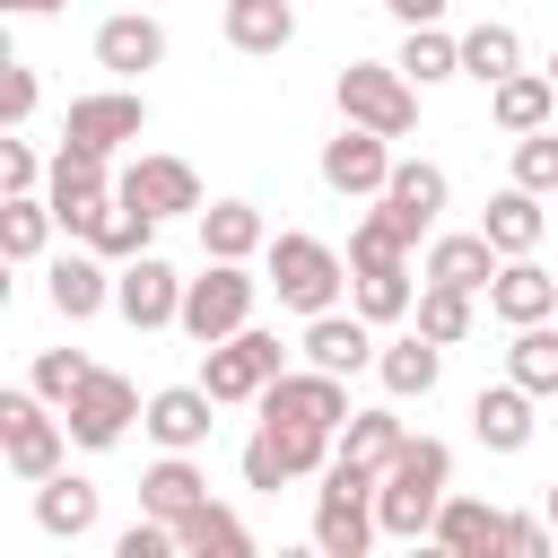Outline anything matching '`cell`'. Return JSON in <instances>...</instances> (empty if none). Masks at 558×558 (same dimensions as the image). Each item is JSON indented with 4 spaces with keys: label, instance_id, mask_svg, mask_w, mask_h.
I'll return each mask as SVG.
<instances>
[{
    "label": "cell",
    "instance_id": "obj_1",
    "mask_svg": "<svg viewBox=\"0 0 558 558\" xmlns=\"http://www.w3.org/2000/svg\"><path fill=\"white\" fill-rule=\"evenodd\" d=\"M445 497H453V445H445V436H410V445L384 462V480H375V523H384V541H427Z\"/></svg>",
    "mask_w": 558,
    "mask_h": 558
},
{
    "label": "cell",
    "instance_id": "obj_2",
    "mask_svg": "<svg viewBox=\"0 0 558 558\" xmlns=\"http://www.w3.org/2000/svg\"><path fill=\"white\" fill-rule=\"evenodd\" d=\"M375 480L384 471H366V462H340L331 453V471H323V488H314V549L323 558H366L375 549Z\"/></svg>",
    "mask_w": 558,
    "mask_h": 558
},
{
    "label": "cell",
    "instance_id": "obj_3",
    "mask_svg": "<svg viewBox=\"0 0 558 558\" xmlns=\"http://www.w3.org/2000/svg\"><path fill=\"white\" fill-rule=\"evenodd\" d=\"M262 262H270V288H279V305H288V314H331V305H340V288H349V262H340L323 235H305V227L270 235V244H262Z\"/></svg>",
    "mask_w": 558,
    "mask_h": 558
},
{
    "label": "cell",
    "instance_id": "obj_4",
    "mask_svg": "<svg viewBox=\"0 0 558 558\" xmlns=\"http://www.w3.org/2000/svg\"><path fill=\"white\" fill-rule=\"evenodd\" d=\"M331 453H340V436L331 427H296V418H262L253 427V445H244V488H296V480H323L331 471Z\"/></svg>",
    "mask_w": 558,
    "mask_h": 558
},
{
    "label": "cell",
    "instance_id": "obj_5",
    "mask_svg": "<svg viewBox=\"0 0 558 558\" xmlns=\"http://www.w3.org/2000/svg\"><path fill=\"white\" fill-rule=\"evenodd\" d=\"M331 96H340V122H366L384 140H410L418 131V78L401 61H349Z\"/></svg>",
    "mask_w": 558,
    "mask_h": 558
},
{
    "label": "cell",
    "instance_id": "obj_6",
    "mask_svg": "<svg viewBox=\"0 0 558 558\" xmlns=\"http://www.w3.org/2000/svg\"><path fill=\"white\" fill-rule=\"evenodd\" d=\"M61 445H70V418H52V401L35 392V384H17V392H0V462H9V480H52L61 471Z\"/></svg>",
    "mask_w": 558,
    "mask_h": 558
},
{
    "label": "cell",
    "instance_id": "obj_7",
    "mask_svg": "<svg viewBox=\"0 0 558 558\" xmlns=\"http://www.w3.org/2000/svg\"><path fill=\"white\" fill-rule=\"evenodd\" d=\"M253 296H262V279L244 262H201V279H183V314L174 323L209 349V340H235L253 323Z\"/></svg>",
    "mask_w": 558,
    "mask_h": 558
},
{
    "label": "cell",
    "instance_id": "obj_8",
    "mask_svg": "<svg viewBox=\"0 0 558 558\" xmlns=\"http://www.w3.org/2000/svg\"><path fill=\"white\" fill-rule=\"evenodd\" d=\"M105 157H113V148H87V140H61V148H52L44 201H52L61 235H87V227H96V209L113 201V166H105Z\"/></svg>",
    "mask_w": 558,
    "mask_h": 558
},
{
    "label": "cell",
    "instance_id": "obj_9",
    "mask_svg": "<svg viewBox=\"0 0 558 558\" xmlns=\"http://www.w3.org/2000/svg\"><path fill=\"white\" fill-rule=\"evenodd\" d=\"M270 375H288V349H279V331H262V323H244L235 340H209V349H201V384H209L218 401H262Z\"/></svg>",
    "mask_w": 558,
    "mask_h": 558
},
{
    "label": "cell",
    "instance_id": "obj_10",
    "mask_svg": "<svg viewBox=\"0 0 558 558\" xmlns=\"http://www.w3.org/2000/svg\"><path fill=\"white\" fill-rule=\"evenodd\" d=\"M253 410H262V418H296V427H331V436H340V418H349V375H331V366H288V375L262 384Z\"/></svg>",
    "mask_w": 558,
    "mask_h": 558
},
{
    "label": "cell",
    "instance_id": "obj_11",
    "mask_svg": "<svg viewBox=\"0 0 558 558\" xmlns=\"http://www.w3.org/2000/svg\"><path fill=\"white\" fill-rule=\"evenodd\" d=\"M140 410H148V401H140V384H131V375H113V366H96V375L70 392V410H61V418H70V445L105 453V445H122V427H131Z\"/></svg>",
    "mask_w": 558,
    "mask_h": 558
},
{
    "label": "cell",
    "instance_id": "obj_12",
    "mask_svg": "<svg viewBox=\"0 0 558 558\" xmlns=\"http://www.w3.org/2000/svg\"><path fill=\"white\" fill-rule=\"evenodd\" d=\"M113 314H122L131 331H166V323L183 314V279H174V262H157V253L113 262Z\"/></svg>",
    "mask_w": 558,
    "mask_h": 558
},
{
    "label": "cell",
    "instance_id": "obj_13",
    "mask_svg": "<svg viewBox=\"0 0 558 558\" xmlns=\"http://www.w3.org/2000/svg\"><path fill=\"white\" fill-rule=\"evenodd\" d=\"M323 183H331L340 201L384 192V183H392V140L366 131V122H340V140H323Z\"/></svg>",
    "mask_w": 558,
    "mask_h": 558
},
{
    "label": "cell",
    "instance_id": "obj_14",
    "mask_svg": "<svg viewBox=\"0 0 558 558\" xmlns=\"http://www.w3.org/2000/svg\"><path fill=\"white\" fill-rule=\"evenodd\" d=\"M113 192L140 201L148 218H201V174H192L183 157H131V166L113 174Z\"/></svg>",
    "mask_w": 558,
    "mask_h": 558
},
{
    "label": "cell",
    "instance_id": "obj_15",
    "mask_svg": "<svg viewBox=\"0 0 558 558\" xmlns=\"http://www.w3.org/2000/svg\"><path fill=\"white\" fill-rule=\"evenodd\" d=\"M148 131V96L140 87H96V96H70V122L61 140H87V148H122Z\"/></svg>",
    "mask_w": 558,
    "mask_h": 558
},
{
    "label": "cell",
    "instance_id": "obj_16",
    "mask_svg": "<svg viewBox=\"0 0 558 558\" xmlns=\"http://www.w3.org/2000/svg\"><path fill=\"white\" fill-rule=\"evenodd\" d=\"M209 410H218V392H209V384H166V392H148L140 427H148L166 453H201V445H209V427H218Z\"/></svg>",
    "mask_w": 558,
    "mask_h": 558
},
{
    "label": "cell",
    "instance_id": "obj_17",
    "mask_svg": "<svg viewBox=\"0 0 558 558\" xmlns=\"http://www.w3.org/2000/svg\"><path fill=\"white\" fill-rule=\"evenodd\" d=\"M44 296H52V314H61V323H87V314H105V305H113V262H105L96 244L61 253V262L44 270Z\"/></svg>",
    "mask_w": 558,
    "mask_h": 558
},
{
    "label": "cell",
    "instance_id": "obj_18",
    "mask_svg": "<svg viewBox=\"0 0 558 558\" xmlns=\"http://www.w3.org/2000/svg\"><path fill=\"white\" fill-rule=\"evenodd\" d=\"M296 349H305V366L357 375V366H375V349H384V340H375V323H366L357 305H349V314L331 305V314H305V340H296Z\"/></svg>",
    "mask_w": 558,
    "mask_h": 558
},
{
    "label": "cell",
    "instance_id": "obj_19",
    "mask_svg": "<svg viewBox=\"0 0 558 558\" xmlns=\"http://www.w3.org/2000/svg\"><path fill=\"white\" fill-rule=\"evenodd\" d=\"M392 218H401V235L418 244V235H436V218H445V166H427V157H392V183L375 192Z\"/></svg>",
    "mask_w": 558,
    "mask_h": 558
},
{
    "label": "cell",
    "instance_id": "obj_20",
    "mask_svg": "<svg viewBox=\"0 0 558 558\" xmlns=\"http://www.w3.org/2000/svg\"><path fill=\"white\" fill-rule=\"evenodd\" d=\"M488 314H497V323H549V314H558V279H549L532 253H506L497 279H488Z\"/></svg>",
    "mask_w": 558,
    "mask_h": 558
},
{
    "label": "cell",
    "instance_id": "obj_21",
    "mask_svg": "<svg viewBox=\"0 0 558 558\" xmlns=\"http://www.w3.org/2000/svg\"><path fill=\"white\" fill-rule=\"evenodd\" d=\"M532 401H541V392H523L514 375H506V384H480V401H471V436H480L488 453H523L532 427H541Z\"/></svg>",
    "mask_w": 558,
    "mask_h": 558
},
{
    "label": "cell",
    "instance_id": "obj_22",
    "mask_svg": "<svg viewBox=\"0 0 558 558\" xmlns=\"http://www.w3.org/2000/svg\"><path fill=\"white\" fill-rule=\"evenodd\" d=\"M166 61V26L157 17H140V9H113L105 26H96V70H113V78H140V70H157Z\"/></svg>",
    "mask_w": 558,
    "mask_h": 558
},
{
    "label": "cell",
    "instance_id": "obj_23",
    "mask_svg": "<svg viewBox=\"0 0 558 558\" xmlns=\"http://www.w3.org/2000/svg\"><path fill=\"white\" fill-rule=\"evenodd\" d=\"M549 113H558V78H549V70H506V78L488 87V122H497L506 140L549 131Z\"/></svg>",
    "mask_w": 558,
    "mask_h": 558
},
{
    "label": "cell",
    "instance_id": "obj_24",
    "mask_svg": "<svg viewBox=\"0 0 558 558\" xmlns=\"http://www.w3.org/2000/svg\"><path fill=\"white\" fill-rule=\"evenodd\" d=\"M375 375H384V392H392V401H427V392H436V375H445V340H427V331L410 323L401 340H384V349H375Z\"/></svg>",
    "mask_w": 558,
    "mask_h": 558
},
{
    "label": "cell",
    "instance_id": "obj_25",
    "mask_svg": "<svg viewBox=\"0 0 558 558\" xmlns=\"http://www.w3.org/2000/svg\"><path fill=\"white\" fill-rule=\"evenodd\" d=\"M497 244L471 227V235H427V262H418V279H445V288H471V296H488V279H497Z\"/></svg>",
    "mask_w": 558,
    "mask_h": 558
},
{
    "label": "cell",
    "instance_id": "obj_26",
    "mask_svg": "<svg viewBox=\"0 0 558 558\" xmlns=\"http://www.w3.org/2000/svg\"><path fill=\"white\" fill-rule=\"evenodd\" d=\"M427 541H436L445 558H488V549H506V514H497L488 497H445Z\"/></svg>",
    "mask_w": 558,
    "mask_h": 558
},
{
    "label": "cell",
    "instance_id": "obj_27",
    "mask_svg": "<svg viewBox=\"0 0 558 558\" xmlns=\"http://www.w3.org/2000/svg\"><path fill=\"white\" fill-rule=\"evenodd\" d=\"M35 523H44L52 541H87V532H96V480H78V471L35 480Z\"/></svg>",
    "mask_w": 558,
    "mask_h": 558
},
{
    "label": "cell",
    "instance_id": "obj_28",
    "mask_svg": "<svg viewBox=\"0 0 558 558\" xmlns=\"http://www.w3.org/2000/svg\"><path fill=\"white\" fill-rule=\"evenodd\" d=\"M262 244H270V227H262L253 201H209V209H201V253H209V262H253Z\"/></svg>",
    "mask_w": 558,
    "mask_h": 558
},
{
    "label": "cell",
    "instance_id": "obj_29",
    "mask_svg": "<svg viewBox=\"0 0 558 558\" xmlns=\"http://www.w3.org/2000/svg\"><path fill=\"white\" fill-rule=\"evenodd\" d=\"M201 497H209V480H201V462H192V453H166V462H148V471H140V514L183 523Z\"/></svg>",
    "mask_w": 558,
    "mask_h": 558
},
{
    "label": "cell",
    "instance_id": "obj_30",
    "mask_svg": "<svg viewBox=\"0 0 558 558\" xmlns=\"http://www.w3.org/2000/svg\"><path fill=\"white\" fill-rule=\"evenodd\" d=\"M227 44L235 52H288L296 44V9L288 0H227Z\"/></svg>",
    "mask_w": 558,
    "mask_h": 558
},
{
    "label": "cell",
    "instance_id": "obj_31",
    "mask_svg": "<svg viewBox=\"0 0 558 558\" xmlns=\"http://www.w3.org/2000/svg\"><path fill=\"white\" fill-rule=\"evenodd\" d=\"M174 541H183V558H244V549H253V532H244L218 497H201V506L174 523Z\"/></svg>",
    "mask_w": 558,
    "mask_h": 558
},
{
    "label": "cell",
    "instance_id": "obj_32",
    "mask_svg": "<svg viewBox=\"0 0 558 558\" xmlns=\"http://www.w3.org/2000/svg\"><path fill=\"white\" fill-rule=\"evenodd\" d=\"M392 61H401L418 87H445V78H462V35H445V17H436V26H410Z\"/></svg>",
    "mask_w": 558,
    "mask_h": 558
},
{
    "label": "cell",
    "instance_id": "obj_33",
    "mask_svg": "<svg viewBox=\"0 0 558 558\" xmlns=\"http://www.w3.org/2000/svg\"><path fill=\"white\" fill-rule=\"evenodd\" d=\"M506 70H523V35H514L506 17H480V26L462 35V78H480V87H497Z\"/></svg>",
    "mask_w": 558,
    "mask_h": 558
},
{
    "label": "cell",
    "instance_id": "obj_34",
    "mask_svg": "<svg viewBox=\"0 0 558 558\" xmlns=\"http://www.w3.org/2000/svg\"><path fill=\"white\" fill-rule=\"evenodd\" d=\"M480 235H488L497 253H532V244H541V192H523V183H506V192L488 201V218H480Z\"/></svg>",
    "mask_w": 558,
    "mask_h": 558
},
{
    "label": "cell",
    "instance_id": "obj_35",
    "mask_svg": "<svg viewBox=\"0 0 558 558\" xmlns=\"http://www.w3.org/2000/svg\"><path fill=\"white\" fill-rule=\"evenodd\" d=\"M148 235H157V218H148L140 201H122V192H113V201L96 209V227H87L78 244H96L105 262H131V253H148Z\"/></svg>",
    "mask_w": 558,
    "mask_h": 558
},
{
    "label": "cell",
    "instance_id": "obj_36",
    "mask_svg": "<svg viewBox=\"0 0 558 558\" xmlns=\"http://www.w3.org/2000/svg\"><path fill=\"white\" fill-rule=\"evenodd\" d=\"M401 445H410V427H401L392 410H349V418H340V462H366V471H384Z\"/></svg>",
    "mask_w": 558,
    "mask_h": 558
},
{
    "label": "cell",
    "instance_id": "obj_37",
    "mask_svg": "<svg viewBox=\"0 0 558 558\" xmlns=\"http://www.w3.org/2000/svg\"><path fill=\"white\" fill-rule=\"evenodd\" d=\"M506 375H514L523 392H558V314H549V323H514Z\"/></svg>",
    "mask_w": 558,
    "mask_h": 558
},
{
    "label": "cell",
    "instance_id": "obj_38",
    "mask_svg": "<svg viewBox=\"0 0 558 558\" xmlns=\"http://www.w3.org/2000/svg\"><path fill=\"white\" fill-rule=\"evenodd\" d=\"M52 227H61V218H52L44 192H9V201H0V253H9V262H35Z\"/></svg>",
    "mask_w": 558,
    "mask_h": 558
},
{
    "label": "cell",
    "instance_id": "obj_39",
    "mask_svg": "<svg viewBox=\"0 0 558 558\" xmlns=\"http://www.w3.org/2000/svg\"><path fill=\"white\" fill-rule=\"evenodd\" d=\"M349 305L366 314V323H401L418 296H410V262H392V270H349Z\"/></svg>",
    "mask_w": 558,
    "mask_h": 558
},
{
    "label": "cell",
    "instance_id": "obj_40",
    "mask_svg": "<svg viewBox=\"0 0 558 558\" xmlns=\"http://www.w3.org/2000/svg\"><path fill=\"white\" fill-rule=\"evenodd\" d=\"M410 323L427 331V340H471V288H445V279H418V305H410Z\"/></svg>",
    "mask_w": 558,
    "mask_h": 558
},
{
    "label": "cell",
    "instance_id": "obj_41",
    "mask_svg": "<svg viewBox=\"0 0 558 558\" xmlns=\"http://www.w3.org/2000/svg\"><path fill=\"white\" fill-rule=\"evenodd\" d=\"M392 262H410V235H401L392 209H366L349 227V270H392Z\"/></svg>",
    "mask_w": 558,
    "mask_h": 558
},
{
    "label": "cell",
    "instance_id": "obj_42",
    "mask_svg": "<svg viewBox=\"0 0 558 558\" xmlns=\"http://www.w3.org/2000/svg\"><path fill=\"white\" fill-rule=\"evenodd\" d=\"M87 375H96V357H78V349H44V357H35V375H26V384H35V392H44V401H52V410H70V392H78V384H87Z\"/></svg>",
    "mask_w": 558,
    "mask_h": 558
},
{
    "label": "cell",
    "instance_id": "obj_43",
    "mask_svg": "<svg viewBox=\"0 0 558 558\" xmlns=\"http://www.w3.org/2000/svg\"><path fill=\"white\" fill-rule=\"evenodd\" d=\"M514 183L523 192H558V131H523L514 140Z\"/></svg>",
    "mask_w": 558,
    "mask_h": 558
},
{
    "label": "cell",
    "instance_id": "obj_44",
    "mask_svg": "<svg viewBox=\"0 0 558 558\" xmlns=\"http://www.w3.org/2000/svg\"><path fill=\"white\" fill-rule=\"evenodd\" d=\"M44 174H52V157H35L26 131H9L0 140V192H44Z\"/></svg>",
    "mask_w": 558,
    "mask_h": 558
},
{
    "label": "cell",
    "instance_id": "obj_45",
    "mask_svg": "<svg viewBox=\"0 0 558 558\" xmlns=\"http://www.w3.org/2000/svg\"><path fill=\"white\" fill-rule=\"evenodd\" d=\"M35 96H44V87H35V70H26V61H9V70H0V122H9V131H26Z\"/></svg>",
    "mask_w": 558,
    "mask_h": 558
},
{
    "label": "cell",
    "instance_id": "obj_46",
    "mask_svg": "<svg viewBox=\"0 0 558 558\" xmlns=\"http://www.w3.org/2000/svg\"><path fill=\"white\" fill-rule=\"evenodd\" d=\"M549 541H558L549 514H506V549H514V558H549Z\"/></svg>",
    "mask_w": 558,
    "mask_h": 558
},
{
    "label": "cell",
    "instance_id": "obj_47",
    "mask_svg": "<svg viewBox=\"0 0 558 558\" xmlns=\"http://www.w3.org/2000/svg\"><path fill=\"white\" fill-rule=\"evenodd\" d=\"M384 9H392V17H401V26H436V17H445V9H453V0H384Z\"/></svg>",
    "mask_w": 558,
    "mask_h": 558
},
{
    "label": "cell",
    "instance_id": "obj_48",
    "mask_svg": "<svg viewBox=\"0 0 558 558\" xmlns=\"http://www.w3.org/2000/svg\"><path fill=\"white\" fill-rule=\"evenodd\" d=\"M0 9H17V17H52L61 0H0Z\"/></svg>",
    "mask_w": 558,
    "mask_h": 558
},
{
    "label": "cell",
    "instance_id": "obj_49",
    "mask_svg": "<svg viewBox=\"0 0 558 558\" xmlns=\"http://www.w3.org/2000/svg\"><path fill=\"white\" fill-rule=\"evenodd\" d=\"M541 514H549V532H558V480H549V497H541Z\"/></svg>",
    "mask_w": 558,
    "mask_h": 558
},
{
    "label": "cell",
    "instance_id": "obj_50",
    "mask_svg": "<svg viewBox=\"0 0 558 558\" xmlns=\"http://www.w3.org/2000/svg\"><path fill=\"white\" fill-rule=\"evenodd\" d=\"M549 78H558V52H549Z\"/></svg>",
    "mask_w": 558,
    "mask_h": 558
}]
</instances>
